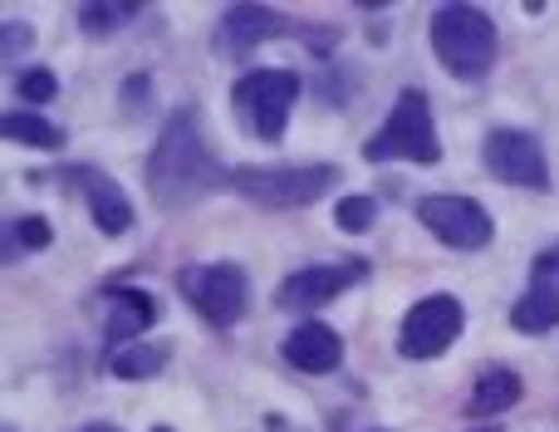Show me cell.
Instances as JSON below:
<instances>
[{"instance_id":"cell-12","label":"cell","mask_w":559,"mask_h":432,"mask_svg":"<svg viewBox=\"0 0 559 432\" xmlns=\"http://www.w3.org/2000/svg\"><path fill=\"white\" fill-rule=\"evenodd\" d=\"M285 359L299 369V374H334V369L344 364V339H338L329 325H319V319H305V325L289 329Z\"/></svg>"},{"instance_id":"cell-22","label":"cell","mask_w":559,"mask_h":432,"mask_svg":"<svg viewBox=\"0 0 559 432\" xmlns=\"http://www.w3.org/2000/svg\"><path fill=\"white\" fill-rule=\"evenodd\" d=\"M15 94L25 98V104H49V98L59 94V84L49 69H25V74L15 79Z\"/></svg>"},{"instance_id":"cell-10","label":"cell","mask_w":559,"mask_h":432,"mask_svg":"<svg viewBox=\"0 0 559 432\" xmlns=\"http://www.w3.org/2000/svg\"><path fill=\"white\" fill-rule=\"evenodd\" d=\"M358 280H364V266H309V270L285 276V285L275 290V305L289 310V315H314L319 305L338 300Z\"/></svg>"},{"instance_id":"cell-14","label":"cell","mask_w":559,"mask_h":432,"mask_svg":"<svg viewBox=\"0 0 559 432\" xmlns=\"http://www.w3.org/2000/svg\"><path fill=\"white\" fill-rule=\"evenodd\" d=\"M157 319V300L147 295V290H114V315H108V345H123V339L143 335L147 325Z\"/></svg>"},{"instance_id":"cell-9","label":"cell","mask_w":559,"mask_h":432,"mask_svg":"<svg viewBox=\"0 0 559 432\" xmlns=\"http://www.w3.org/2000/svg\"><path fill=\"white\" fill-rule=\"evenodd\" d=\"M486 157V173L496 177V183H511V187H550V167H545V148L535 143L531 133H521V128H496L491 138H486L481 148Z\"/></svg>"},{"instance_id":"cell-19","label":"cell","mask_w":559,"mask_h":432,"mask_svg":"<svg viewBox=\"0 0 559 432\" xmlns=\"http://www.w3.org/2000/svg\"><path fill=\"white\" fill-rule=\"evenodd\" d=\"M49 246V221L45 217H20L5 231V260H15L20 250H45Z\"/></svg>"},{"instance_id":"cell-8","label":"cell","mask_w":559,"mask_h":432,"mask_svg":"<svg viewBox=\"0 0 559 432\" xmlns=\"http://www.w3.org/2000/svg\"><path fill=\"white\" fill-rule=\"evenodd\" d=\"M462 325H466L462 300L456 295H427V300H417V305L407 310L403 335H397V349H403V359H437V354H447V349L456 345Z\"/></svg>"},{"instance_id":"cell-21","label":"cell","mask_w":559,"mask_h":432,"mask_svg":"<svg viewBox=\"0 0 559 432\" xmlns=\"http://www.w3.org/2000/svg\"><path fill=\"white\" fill-rule=\"evenodd\" d=\"M373 217H378V202H373V197H364V192L344 197V202L334 207V221L344 231H368V226H373Z\"/></svg>"},{"instance_id":"cell-16","label":"cell","mask_w":559,"mask_h":432,"mask_svg":"<svg viewBox=\"0 0 559 432\" xmlns=\"http://www.w3.org/2000/svg\"><path fill=\"white\" fill-rule=\"evenodd\" d=\"M511 325L521 329V335H550V329H559V290L555 285L525 290L511 305Z\"/></svg>"},{"instance_id":"cell-13","label":"cell","mask_w":559,"mask_h":432,"mask_svg":"<svg viewBox=\"0 0 559 432\" xmlns=\"http://www.w3.org/2000/svg\"><path fill=\"white\" fill-rule=\"evenodd\" d=\"M275 35H285V15H275L265 5H231L222 15V30H216L226 55H251L255 45H265Z\"/></svg>"},{"instance_id":"cell-5","label":"cell","mask_w":559,"mask_h":432,"mask_svg":"<svg viewBox=\"0 0 559 432\" xmlns=\"http://www.w3.org/2000/svg\"><path fill=\"white\" fill-rule=\"evenodd\" d=\"M295 98H299V74H289V69H251L231 89V108L246 118V128L261 143H275L285 133Z\"/></svg>"},{"instance_id":"cell-17","label":"cell","mask_w":559,"mask_h":432,"mask_svg":"<svg viewBox=\"0 0 559 432\" xmlns=\"http://www.w3.org/2000/svg\"><path fill=\"white\" fill-rule=\"evenodd\" d=\"M0 138H10V143H29V148H49L55 153L59 143H64V133H59L49 118H39V114H0Z\"/></svg>"},{"instance_id":"cell-4","label":"cell","mask_w":559,"mask_h":432,"mask_svg":"<svg viewBox=\"0 0 559 432\" xmlns=\"http://www.w3.org/2000/svg\"><path fill=\"white\" fill-rule=\"evenodd\" d=\"M344 183L334 163H314V167H236L226 173V187L246 197L255 207H271V212H289V207H309L324 192Z\"/></svg>"},{"instance_id":"cell-3","label":"cell","mask_w":559,"mask_h":432,"mask_svg":"<svg viewBox=\"0 0 559 432\" xmlns=\"http://www.w3.org/2000/svg\"><path fill=\"white\" fill-rule=\"evenodd\" d=\"M368 163H442V143L432 128V104L423 89H403L388 124L364 143Z\"/></svg>"},{"instance_id":"cell-7","label":"cell","mask_w":559,"mask_h":432,"mask_svg":"<svg viewBox=\"0 0 559 432\" xmlns=\"http://www.w3.org/2000/svg\"><path fill=\"white\" fill-rule=\"evenodd\" d=\"M417 217H423V226L452 250H481V246H491V236H496L491 212H486L481 202H472V197H456V192L423 197V202H417Z\"/></svg>"},{"instance_id":"cell-18","label":"cell","mask_w":559,"mask_h":432,"mask_svg":"<svg viewBox=\"0 0 559 432\" xmlns=\"http://www.w3.org/2000/svg\"><path fill=\"white\" fill-rule=\"evenodd\" d=\"M163 369H167V349H153V345L114 349V359H108V374L114 378H157Z\"/></svg>"},{"instance_id":"cell-27","label":"cell","mask_w":559,"mask_h":432,"mask_svg":"<svg viewBox=\"0 0 559 432\" xmlns=\"http://www.w3.org/2000/svg\"><path fill=\"white\" fill-rule=\"evenodd\" d=\"M153 432H173V428H153Z\"/></svg>"},{"instance_id":"cell-24","label":"cell","mask_w":559,"mask_h":432,"mask_svg":"<svg viewBox=\"0 0 559 432\" xmlns=\"http://www.w3.org/2000/svg\"><path fill=\"white\" fill-rule=\"evenodd\" d=\"M555 270H559V246H555V250H545V256L535 260V285H550Z\"/></svg>"},{"instance_id":"cell-15","label":"cell","mask_w":559,"mask_h":432,"mask_svg":"<svg viewBox=\"0 0 559 432\" xmlns=\"http://www.w3.org/2000/svg\"><path fill=\"white\" fill-rule=\"evenodd\" d=\"M515 404H521V374H511V369H486V374L476 378V388H472L466 413L491 418V413H506V408H515Z\"/></svg>"},{"instance_id":"cell-20","label":"cell","mask_w":559,"mask_h":432,"mask_svg":"<svg viewBox=\"0 0 559 432\" xmlns=\"http://www.w3.org/2000/svg\"><path fill=\"white\" fill-rule=\"evenodd\" d=\"M133 15H138V5H79V25H84L88 35H108V30H118Z\"/></svg>"},{"instance_id":"cell-11","label":"cell","mask_w":559,"mask_h":432,"mask_svg":"<svg viewBox=\"0 0 559 432\" xmlns=\"http://www.w3.org/2000/svg\"><path fill=\"white\" fill-rule=\"evenodd\" d=\"M69 183L84 192L88 202V217H94V226L104 231V236H118V231L133 226V202L123 197V187L108 183L104 173H94V167H69Z\"/></svg>"},{"instance_id":"cell-23","label":"cell","mask_w":559,"mask_h":432,"mask_svg":"<svg viewBox=\"0 0 559 432\" xmlns=\"http://www.w3.org/2000/svg\"><path fill=\"white\" fill-rule=\"evenodd\" d=\"M25 45H29V25H20V20H5V25H0V59H15Z\"/></svg>"},{"instance_id":"cell-1","label":"cell","mask_w":559,"mask_h":432,"mask_svg":"<svg viewBox=\"0 0 559 432\" xmlns=\"http://www.w3.org/2000/svg\"><path fill=\"white\" fill-rule=\"evenodd\" d=\"M222 183H226V173L212 157V143L202 133V114L177 108L163 124V133H157L153 157H147V187H153V197L177 212V207L202 202Z\"/></svg>"},{"instance_id":"cell-6","label":"cell","mask_w":559,"mask_h":432,"mask_svg":"<svg viewBox=\"0 0 559 432\" xmlns=\"http://www.w3.org/2000/svg\"><path fill=\"white\" fill-rule=\"evenodd\" d=\"M177 285H182V295L197 305V315H206L216 329L236 325V319L246 315V305H251V280H246V270L226 266V260H216V266H187L182 276H177Z\"/></svg>"},{"instance_id":"cell-25","label":"cell","mask_w":559,"mask_h":432,"mask_svg":"<svg viewBox=\"0 0 559 432\" xmlns=\"http://www.w3.org/2000/svg\"><path fill=\"white\" fill-rule=\"evenodd\" d=\"M79 432H118L114 423H88V428H79Z\"/></svg>"},{"instance_id":"cell-2","label":"cell","mask_w":559,"mask_h":432,"mask_svg":"<svg viewBox=\"0 0 559 432\" xmlns=\"http://www.w3.org/2000/svg\"><path fill=\"white\" fill-rule=\"evenodd\" d=\"M427 35H432L437 59H442L456 79H481L486 69L496 65V25H491V15L476 5H462V0L437 5Z\"/></svg>"},{"instance_id":"cell-26","label":"cell","mask_w":559,"mask_h":432,"mask_svg":"<svg viewBox=\"0 0 559 432\" xmlns=\"http://www.w3.org/2000/svg\"><path fill=\"white\" fill-rule=\"evenodd\" d=\"M472 432H501V428H472Z\"/></svg>"}]
</instances>
